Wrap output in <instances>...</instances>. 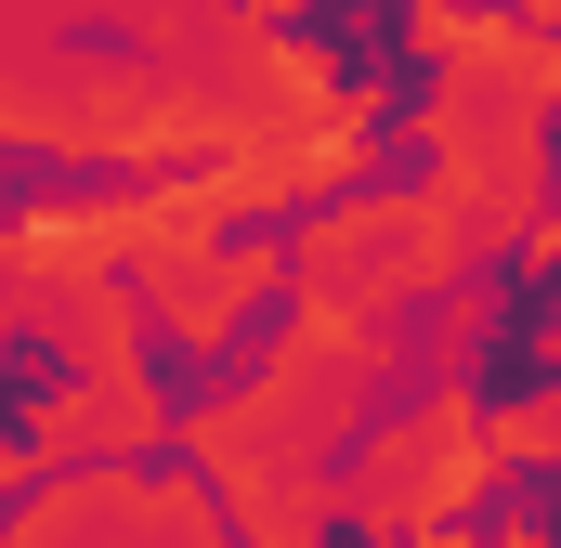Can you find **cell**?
<instances>
[{
  "instance_id": "cell-1",
  "label": "cell",
  "mask_w": 561,
  "mask_h": 548,
  "mask_svg": "<svg viewBox=\"0 0 561 548\" xmlns=\"http://www.w3.org/2000/svg\"><path fill=\"white\" fill-rule=\"evenodd\" d=\"M470 483H483V418H470V392H431L419 418H392V431L366 444L353 510H366L379 536H419L444 510H470Z\"/></svg>"
},
{
  "instance_id": "cell-2",
  "label": "cell",
  "mask_w": 561,
  "mask_h": 548,
  "mask_svg": "<svg viewBox=\"0 0 561 548\" xmlns=\"http://www.w3.org/2000/svg\"><path fill=\"white\" fill-rule=\"evenodd\" d=\"M262 287H275L262 249H222V262H209V249H170V262H157V313H170L196 353H222V340L249 327V300H262Z\"/></svg>"
}]
</instances>
